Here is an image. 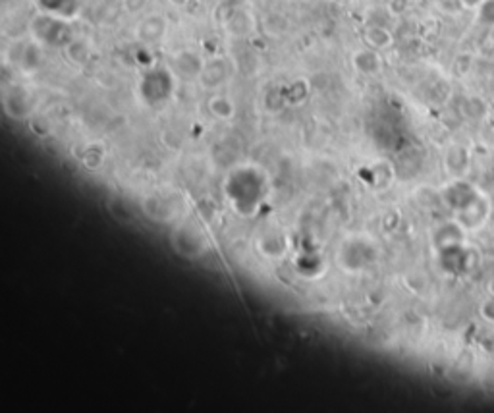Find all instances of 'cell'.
<instances>
[{
	"label": "cell",
	"instance_id": "obj_1",
	"mask_svg": "<svg viewBox=\"0 0 494 413\" xmlns=\"http://www.w3.org/2000/svg\"><path fill=\"white\" fill-rule=\"evenodd\" d=\"M442 257H444V269L454 274H465L475 267V253L473 249L464 248V243L442 248Z\"/></svg>",
	"mask_w": 494,
	"mask_h": 413
},
{
	"label": "cell",
	"instance_id": "obj_2",
	"mask_svg": "<svg viewBox=\"0 0 494 413\" xmlns=\"http://www.w3.org/2000/svg\"><path fill=\"white\" fill-rule=\"evenodd\" d=\"M488 212H490V205L488 199L481 193L469 207H465L464 210L457 212V222L464 226V228H479L487 222Z\"/></svg>",
	"mask_w": 494,
	"mask_h": 413
},
{
	"label": "cell",
	"instance_id": "obj_3",
	"mask_svg": "<svg viewBox=\"0 0 494 413\" xmlns=\"http://www.w3.org/2000/svg\"><path fill=\"white\" fill-rule=\"evenodd\" d=\"M479 196H481V191H477L469 182H464V180L452 184V186L446 189V201H448L450 207L456 210V212L464 210L465 207H469V205H471Z\"/></svg>",
	"mask_w": 494,
	"mask_h": 413
},
{
	"label": "cell",
	"instance_id": "obj_4",
	"mask_svg": "<svg viewBox=\"0 0 494 413\" xmlns=\"http://www.w3.org/2000/svg\"><path fill=\"white\" fill-rule=\"evenodd\" d=\"M464 110L469 118H473V120H481V118H485V116H487V103H485L481 97H471L465 101Z\"/></svg>",
	"mask_w": 494,
	"mask_h": 413
},
{
	"label": "cell",
	"instance_id": "obj_5",
	"mask_svg": "<svg viewBox=\"0 0 494 413\" xmlns=\"http://www.w3.org/2000/svg\"><path fill=\"white\" fill-rule=\"evenodd\" d=\"M477 20L485 27H494V0H483L477 8Z\"/></svg>",
	"mask_w": 494,
	"mask_h": 413
},
{
	"label": "cell",
	"instance_id": "obj_6",
	"mask_svg": "<svg viewBox=\"0 0 494 413\" xmlns=\"http://www.w3.org/2000/svg\"><path fill=\"white\" fill-rule=\"evenodd\" d=\"M479 313H481V317L487 321V323L494 324V296H490V293H488L487 300L481 303Z\"/></svg>",
	"mask_w": 494,
	"mask_h": 413
},
{
	"label": "cell",
	"instance_id": "obj_7",
	"mask_svg": "<svg viewBox=\"0 0 494 413\" xmlns=\"http://www.w3.org/2000/svg\"><path fill=\"white\" fill-rule=\"evenodd\" d=\"M481 53L483 54H494V27H487V33H485V37L481 39Z\"/></svg>",
	"mask_w": 494,
	"mask_h": 413
},
{
	"label": "cell",
	"instance_id": "obj_8",
	"mask_svg": "<svg viewBox=\"0 0 494 413\" xmlns=\"http://www.w3.org/2000/svg\"><path fill=\"white\" fill-rule=\"evenodd\" d=\"M460 4L464 8H479L483 4V0H460Z\"/></svg>",
	"mask_w": 494,
	"mask_h": 413
},
{
	"label": "cell",
	"instance_id": "obj_9",
	"mask_svg": "<svg viewBox=\"0 0 494 413\" xmlns=\"http://www.w3.org/2000/svg\"><path fill=\"white\" fill-rule=\"evenodd\" d=\"M488 293L494 296V280H490V284H488Z\"/></svg>",
	"mask_w": 494,
	"mask_h": 413
}]
</instances>
